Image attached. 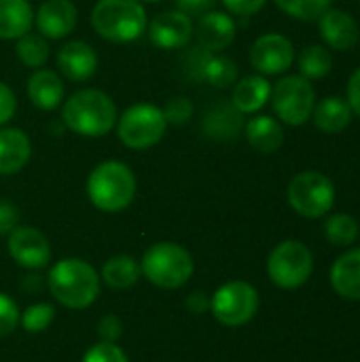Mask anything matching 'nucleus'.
<instances>
[{"mask_svg":"<svg viewBox=\"0 0 360 362\" xmlns=\"http://www.w3.org/2000/svg\"><path fill=\"white\" fill-rule=\"evenodd\" d=\"M136 176L121 161H102L87 178V195L102 212H121L136 197Z\"/></svg>","mask_w":360,"mask_h":362,"instance_id":"nucleus-3","label":"nucleus"},{"mask_svg":"<svg viewBox=\"0 0 360 362\" xmlns=\"http://www.w3.org/2000/svg\"><path fill=\"white\" fill-rule=\"evenodd\" d=\"M17 221H19V210L11 202L0 199V235L11 233L17 227Z\"/></svg>","mask_w":360,"mask_h":362,"instance_id":"nucleus-38","label":"nucleus"},{"mask_svg":"<svg viewBox=\"0 0 360 362\" xmlns=\"http://www.w3.org/2000/svg\"><path fill=\"white\" fill-rule=\"evenodd\" d=\"M91 25L98 36L110 42H132L149 25L140 0H98L91 11Z\"/></svg>","mask_w":360,"mask_h":362,"instance_id":"nucleus-4","label":"nucleus"},{"mask_svg":"<svg viewBox=\"0 0 360 362\" xmlns=\"http://www.w3.org/2000/svg\"><path fill=\"white\" fill-rule=\"evenodd\" d=\"M149 38L159 49H180L193 36V21L182 11H163L149 25Z\"/></svg>","mask_w":360,"mask_h":362,"instance_id":"nucleus-13","label":"nucleus"},{"mask_svg":"<svg viewBox=\"0 0 360 362\" xmlns=\"http://www.w3.org/2000/svg\"><path fill=\"white\" fill-rule=\"evenodd\" d=\"M359 4H360V0H359Z\"/></svg>","mask_w":360,"mask_h":362,"instance_id":"nucleus-44","label":"nucleus"},{"mask_svg":"<svg viewBox=\"0 0 360 362\" xmlns=\"http://www.w3.org/2000/svg\"><path fill=\"white\" fill-rule=\"evenodd\" d=\"M280 11L301 21H318V17L331 8V0H274Z\"/></svg>","mask_w":360,"mask_h":362,"instance_id":"nucleus-31","label":"nucleus"},{"mask_svg":"<svg viewBox=\"0 0 360 362\" xmlns=\"http://www.w3.org/2000/svg\"><path fill=\"white\" fill-rule=\"evenodd\" d=\"M202 74L210 85H214L219 89H225V87H231L238 81V66H236L233 59H229L225 55H214V57H208L204 62Z\"/></svg>","mask_w":360,"mask_h":362,"instance_id":"nucleus-29","label":"nucleus"},{"mask_svg":"<svg viewBox=\"0 0 360 362\" xmlns=\"http://www.w3.org/2000/svg\"><path fill=\"white\" fill-rule=\"evenodd\" d=\"M325 235L335 246H350L359 238V223L350 214H333L325 223Z\"/></svg>","mask_w":360,"mask_h":362,"instance_id":"nucleus-30","label":"nucleus"},{"mask_svg":"<svg viewBox=\"0 0 360 362\" xmlns=\"http://www.w3.org/2000/svg\"><path fill=\"white\" fill-rule=\"evenodd\" d=\"M53 318H55L53 305H49V303H36V305H30L19 316V322H21V327L28 333H42L53 322Z\"/></svg>","mask_w":360,"mask_h":362,"instance_id":"nucleus-32","label":"nucleus"},{"mask_svg":"<svg viewBox=\"0 0 360 362\" xmlns=\"http://www.w3.org/2000/svg\"><path fill=\"white\" fill-rule=\"evenodd\" d=\"M57 68L66 78L83 83L95 74L98 55L85 40H68L57 51Z\"/></svg>","mask_w":360,"mask_h":362,"instance_id":"nucleus-16","label":"nucleus"},{"mask_svg":"<svg viewBox=\"0 0 360 362\" xmlns=\"http://www.w3.org/2000/svg\"><path fill=\"white\" fill-rule=\"evenodd\" d=\"M289 204L306 218H320L329 214L335 204V185L316 170L301 172L289 182Z\"/></svg>","mask_w":360,"mask_h":362,"instance_id":"nucleus-8","label":"nucleus"},{"mask_svg":"<svg viewBox=\"0 0 360 362\" xmlns=\"http://www.w3.org/2000/svg\"><path fill=\"white\" fill-rule=\"evenodd\" d=\"M161 110H163V117H166L168 125L170 123L172 125H185L191 119V115H193V104H191L189 98L178 95V98L168 100Z\"/></svg>","mask_w":360,"mask_h":362,"instance_id":"nucleus-33","label":"nucleus"},{"mask_svg":"<svg viewBox=\"0 0 360 362\" xmlns=\"http://www.w3.org/2000/svg\"><path fill=\"white\" fill-rule=\"evenodd\" d=\"M17 57L23 66L28 68H42L49 59V42L42 34H34V32H28L23 34L21 38H17Z\"/></svg>","mask_w":360,"mask_h":362,"instance_id":"nucleus-28","label":"nucleus"},{"mask_svg":"<svg viewBox=\"0 0 360 362\" xmlns=\"http://www.w3.org/2000/svg\"><path fill=\"white\" fill-rule=\"evenodd\" d=\"M17 325H19V308H17V303L8 295L0 293V337L11 335L17 329Z\"/></svg>","mask_w":360,"mask_h":362,"instance_id":"nucleus-35","label":"nucleus"},{"mask_svg":"<svg viewBox=\"0 0 360 362\" xmlns=\"http://www.w3.org/2000/svg\"><path fill=\"white\" fill-rule=\"evenodd\" d=\"M121 322H119V318H115V316H106V318H102L100 320V337L104 339V341H108V344H115L119 337H121Z\"/></svg>","mask_w":360,"mask_h":362,"instance_id":"nucleus-41","label":"nucleus"},{"mask_svg":"<svg viewBox=\"0 0 360 362\" xmlns=\"http://www.w3.org/2000/svg\"><path fill=\"white\" fill-rule=\"evenodd\" d=\"M142 269L140 263L129 257V255H117L112 259H108L102 267V280L104 284H108L110 288H132L138 278H140Z\"/></svg>","mask_w":360,"mask_h":362,"instance_id":"nucleus-25","label":"nucleus"},{"mask_svg":"<svg viewBox=\"0 0 360 362\" xmlns=\"http://www.w3.org/2000/svg\"><path fill=\"white\" fill-rule=\"evenodd\" d=\"M140 269L159 288H180L193 276V257L178 244L159 242L144 252Z\"/></svg>","mask_w":360,"mask_h":362,"instance_id":"nucleus-5","label":"nucleus"},{"mask_svg":"<svg viewBox=\"0 0 360 362\" xmlns=\"http://www.w3.org/2000/svg\"><path fill=\"white\" fill-rule=\"evenodd\" d=\"M246 138L255 151L272 155L284 144V129L278 119L267 115H257L246 123Z\"/></svg>","mask_w":360,"mask_h":362,"instance_id":"nucleus-23","label":"nucleus"},{"mask_svg":"<svg viewBox=\"0 0 360 362\" xmlns=\"http://www.w3.org/2000/svg\"><path fill=\"white\" fill-rule=\"evenodd\" d=\"M272 106L276 117L291 125L299 127L312 119L314 106H316V91L312 81H308L301 74H289L282 76L274 87H272Z\"/></svg>","mask_w":360,"mask_h":362,"instance_id":"nucleus-6","label":"nucleus"},{"mask_svg":"<svg viewBox=\"0 0 360 362\" xmlns=\"http://www.w3.org/2000/svg\"><path fill=\"white\" fill-rule=\"evenodd\" d=\"M83 362H129L125 352L117 344L100 341L93 348H89L83 356Z\"/></svg>","mask_w":360,"mask_h":362,"instance_id":"nucleus-34","label":"nucleus"},{"mask_svg":"<svg viewBox=\"0 0 360 362\" xmlns=\"http://www.w3.org/2000/svg\"><path fill=\"white\" fill-rule=\"evenodd\" d=\"M32 155V142L23 129H0V176L17 174L25 168Z\"/></svg>","mask_w":360,"mask_h":362,"instance_id":"nucleus-19","label":"nucleus"},{"mask_svg":"<svg viewBox=\"0 0 360 362\" xmlns=\"http://www.w3.org/2000/svg\"><path fill=\"white\" fill-rule=\"evenodd\" d=\"M333 291L350 301H360V248L344 252L331 267Z\"/></svg>","mask_w":360,"mask_h":362,"instance_id":"nucleus-21","label":"nucleus"},{"mask_svg":"<svg viewBox=\"0 0 360 362\" xmlns=\"http://www.w3.org/2000/svg\"><path fill=\"white\" fill-rule=\"evenodd\" d=\"M8 252L25 269H42L51 261L49 240L34 227L21 225L8 233Z\"/></svg>","mask_w":360,"mask_h":362,"instance_id":"nucleus-12","label":"nucleus"},{"mask_svg":"<svg viewBox=\"0 0 360 362\" xmlns=\"http://www.w3.org/2000/svg\"><path fill=\"white\" fill-rule=\"evenodd\" d=\"M166 129L168 121L163 117V110L155 104H134L121 115V119H117L119 140L134 151L155 146L166 136Z\"/></svg>","mask_w":360,"mask_h":362,"instance_id":"nucleus-7","label":"nucleus"},{"mask_svg":"<svg viewBox=\"0 0 360 362\" xmlns=\"http://www.w3.org/2000/svg\"><path fill=\"white\" fill-rule=\"evenodd\" d=\"M359 42H360V38H359Z\"/></svg>","mask_w":360,"mask_h":362,"instance_id":"nucleus-45","label":"nucleus"},{"mask_svg":"<svg viewBox=\"0 0 360 362\" xmlns=\"http://www.w3.org/2000/svg\"><path fill=\"white\" fill-rule=\"evenodd\" d=\"M142 2H161V0H142Z\"/></svg>","mask_w":360,"mask_h":362,"instance_id":"nucleus-43","label":"nucleus"},{"mask_svg":"<svg viewBox=\"0 0 360 362\" xmlns=\"http://www.w3.org/2000/svg\"><path fill=\"white\" fill-rule=\"evenodd\" d=\"M333 70V55L331 49L325 45H308L299 55V74L308 81L325 78Z\"/></svg>","mask_w":360,"mask_h":362,"instance_id":"nucleus-27","label":"nucleus"},{"mask_svg":"<svg viewBox=\"0 0 360 362\" xmlns=\"http://www.w3.org/2000/svg\"><path fill=\"white\" fill-rule=\"evenodd\" d=\"M214 318L225 327H242L250 322L259 310V293L244 280L223 284L210 301Z\"/></svg>","mask_w":360,"mask_h":362,"instance_id":"nucleus-10","label":"nucleus"},{"mask_svg":"<svg viewBox=\"0 0 360 362\" xmlns=\"http://www.w3.org/2000/svg\"><path fill=\"white\" fill-rule=\"evenodd\" d=\"M236 21L221 11H208L197 21V40L208 51H223L236 40Z\"/></svg>","mask_w":360,"mask_h":362,"instance_id":"nucleus-17","label":"nucleus"},{"mask_svg":"<svg viewBox=\"0 0 360 362\" xmlns=\"http://www.w3.org/2000/svg\"><path fill=\"white\" fill-rule=\"evenodd\" d=\"M79 11L72 0H45L36 11V28L45 38H66L76 25Z\"/></svg>","mask_w":360,"mask_h":362,"instance_id":"nucleus-15","label":"nucleus"},{"mask_svg":"<svg viewBox=\"0 0 360 362\" xmlns=\"http://www.w3.org/2000/svg\"><path fill=\"white\" fill-rule=\"evenodd\" d=\"M267 0H223L225 8L238 17H250L265 6Z\"/></svg>","mask_w":360,"mask_h":362,"instance_id":"nucleus-37","label":"nucleus"},{"mask_svg":"<svg viewBox=\"0 0 360 362\" xmlns=\"http://www.w3.org/2000/svg\"><path fill=\"white\" fill-rule=\"evenodd\" d=\"M312 121L325 134H342L352 121V110L344 98L329 95L314 106Z\"/></svg>","mask_w":360,"mask_h":362,"instance_id":"nucleus-24","label":"nucleus"},{"mask_svg":"<svg viewBox=\"0 0 360 362\" xmlns=\"http://www.w3.org/2000/svg\"><path fill=\"white\" fill-rule=\"evenodd\" d=\"M293 62H295V47L286 36L278 32L259 36L250 47V64L263 76L284 74L293 66Z\"/></svg>","mask_w":360,"mask_h":362,"instance_id":"nucleus-11","label":"nucleus"},{"mask_svg":"<svg viewBox=\"0 0 360 362\" xmlns=\"http://www.w3.org/2000/svg\"><path fill=\"white\" fill-rule=\"evenodd\" d=\"M49 288L62 305L85 310L100 295V276L83 259H62L49 272Z\"/></svg>","mask_w":360,"mask_h":362,"instance_id":"nucleus-2","label":"nucleus"},{"mask_svg":"<svg viewBox=\"0 0 360 362\" xmlns=\"http://www.w3.org/2000/svg\"><path fill=\"white\" fill-rule=\"evenodd\" d=\"M312 272H314V257L310 248L297 240H286L278 244L267 259L269 280L284 291L303 286L310 280Z\"/></svg>","mask_w":360,"mask_h":362,"instance_id":"nucleus-9","label":"nucleus"},{"mask_svg":"<svg viewBox=\"0 0 360 362\" xmlns=\"http://www.w3.org/2000/svg\"><path fill=\"white\" fill-rule=\"evenodd\" d=\"M187 305H189V310L191 312H195V314H204L206 310H208V299H206V295L204 293H193L189 299H187Z\"/></svg>","mask_w":360,"mask_h":362,"instance_id":"nucleus-42","label":"nucleus"},{"mask_svg":"<svg viewBox=\"0 0 360 362\" xmlns=\"http://www.w3.org/2000/svg\"><path fill=\"white\" fill-rule=\"evenodd\" d=\"M318 30L325 40V47L333 51H348L360 38L356 19L342 8H327L318 17Z\"/></svg>","mask_w":360,"mask_h":362,"instance_id":"nucleus-14","label":"nucleus"},{"mask_svg":"<svg viewBox=\"0 0 360 362\" xmlns=\"http://www.w3.org/2000/svg\"><path fill=\"white\" fill-rule=\"evenodd\" d=\"M15 110H17V98L13 89L0 81V127L15 117Z\"/></svg>","mask_w":360,"mask_h":362,"instance_id":"nucleus-36","label":"nucleus"},{"mask_svg":"<svg viewBox=\"0 0 360 362\" xmlns=\"http://www.w3.org/2000/svg\"><path fill=\"white\" fill-rule=\"evenodd\" d=\"M204 125L208 127L212 138L231 140L242 129V112L233 104H219L210 110Z\"/></svg>","mask_w":360,"mask_h":362,"instance_id":"nucleus-26","label":"nucleus"},{"mask_svg":"<svg viewBox=\"0 0 360 362\" xmlns=\"http://www.w3.org/2000/svg\"><path fill=\"white\" fill-rule=\"evenodd\" d=\"M269 95H272V83L263 74H250L233 83L231 104L242 115H252L269 102Z\"/></svg>","mask_w":360,"mask_h":362,"instance_id":"nucleus-20","label":"nucleus"},{"mask_svg":"<svg viewBox=\"0 0 360 362\" xmlns=\"http://www.w3.org/2000/svg\"><path fill=\"white\" fill-rule=\"evenodd\" d=\"M214 2H216V0H176V6H178V11L187 13L189 17H191V15L202 17V15H206L208 11H212Z\"/></svg>","mask_w":360,"mask_h":362,"instance_id":"nucleus-40","label":"nucleus"},{"mask_svg":"<svg viewBox=\"0 0 360 362\" xmlns=\"http://www.w3.org/2000/svg\"><path fill=\"white\" fill-rule=\"evenodd\" d=\"M346 102L352 110V115H356L360 119V66L352 72L350 81H348V89H346Z\"/></svg>","mask_w":360,"mask_h":362,"instance_id":"nucleus-39","label":"nucleus"},{"mask_svg":"<svg viewBox=\"0 0 360 362\" xmlns=\"http://www.w3.org/2000/svg\"><path fill=\"white\" fill-rule=\"evenodd\" d=\"M66 89L57 72L36 68L28 78V98L40 110H55L64 102Z\"/></svg>","mask_w":360,"mask_h":362,"instance_id":"nucleus-18","label":"nucleus"},{"mask_svg":"<svg viewBox=\"0 0 360 362\" xmlns=\"http://www.w3.org/2000/svg\"><path fill=\"white\" fill-rule=\"evenodd\" d=\"M119 112L112 98L100 89H79L62 106L66 127L85 138H100L117 125Z\"/></svg>","mask_w":360,"mask_h":362,"instance_id":"nucleus-1","label":"nucleus"},{"mask_svg":"<svg viewBox=\"0 0 360 362\" xmlns=\"http://www.w3.org/2000/svg\"><path fill=\"white\" fill-rule=\"evenodd\" d=\"M34 11L28 0H0V38L17 40L32 30Z\"/></svg>","mask_w":360,"mask_h":362,"instance_id":"nucleus-22","label":"nucleus"}]
</instances>
